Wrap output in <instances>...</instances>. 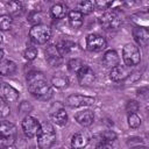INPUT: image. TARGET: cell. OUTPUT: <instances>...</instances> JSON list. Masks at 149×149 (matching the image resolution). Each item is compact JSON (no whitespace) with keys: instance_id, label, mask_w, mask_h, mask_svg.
Listing matches in <instances>:
<instances>
[{"instance_id":"obj_1","label":"cell","mask_w":149,"mask_h":149,"mask_svg":"<svg viewBox=\"0 0 149 149\" xmlns=\"http://www.w3.org/2000/svg\"><path fill=\"white\" fill-rule=\"evenodd\" d=\"M27 86L30 94L38 100L48 101L52 97V87L41 71H33L27 74Z\"/></svg>"},{"instance_id":"obj_2","label":"cell","mask_w":149,"mask_h":149,"mask_svg":"<svg viewBox=\"0 0 149 149\" xmlns=\"http://www.w3.org/2000/svg\"><path fill=\"white\" fill-rule=\"evenodd\" d=\"M36 137L40 149H49L56 142V130L50 122L41 123V130Z\"/></svg>"},{"instance_id":"obj_3","label":"cell","mask_w":149,"mask_h":149,"mask_svg":"<svg viewBox=\"0 0 149 149\" xmlns=\"http://www.w3.org/2000/svg\"><path fill=\"white\" fill-rule=\"evenodd\" d=\"M122 16L118 10H106L99 17L100 26L106 30H116L122 24Z\"/></svg>"},{"instance_id":"obj_4","label":"cell","mask_w":149,"mask_h":149,"mask_svg":"<svg viewBox=\"0 0 149 149\" xmlns=\"http://www.w3.org/2000/svg\"><path fill=\"white\" fill-rule=\"evenodd\" d=\"M122 59L127 68L137 65L141 62V54L137 45L134 43H127L122 48Z\"/></svg>"},{"instance_id":"obj_5","label":"cell","mask_w":149,"mask_h":149,"mask_svg":"<svg viewBox=\"0 0 149 149\" xmlns=\"http://www.w3.org/2000/svg\"><path fill=\"white\" fill-rule=\"evenodd\" d=\"M29 37L36 44H45L51 37V28L42 23L33 26L29 30Z\"/></svg>"},{"instance_id":"obj_6","label":"cell","mask_w":149,"mask_h":149,"mask_svg":"<svg viewBox=\"0 0 149 149\" xmlns=\"http://www.w3.org/2000/svg\"><path fill=\"white\" fill-rule=\"evenodd\" d=\"M16 140V127L9 121H0V143L8 147L13 146Z\"/></svg>"},{"instance_id":"obj_7","label":"cell","mask_w":149,"mask_h":149,"mask_svg":"<svg viewBox=\"0 0 149 149\" xmlns=\"http://www.w3.org/2000/svg\"><path fill=\"white\" fill-rule=\"evenodd\" d=\"M21 127H22V130H23L24 136L34 139V137H36L38 135V133L41 130V122L36 118L30 116V115H27L22 120Z\"/></svg>"},{"instance_id":"obj_8","label":"cell","mask_w":149,"mask_h":149,"mask_svg":"<svg viewBox=\"0 0 149 149\" xmlns=\"http://www.w3.org/2000/svg\"><path fill=\"white\" fill-rule=\"evenodd\" d=\"M95 102V99L93 97L83 95V94H70L65 99V105L70 108H78L84 106H91Z\"/></svg>"},{"instance_id":"obj_9","label":"cell","mask_w":149,"mask_h":149,"mask_svg":"<svg viewBox=\"0 0 149 149\" xmlns=\"http://www.w3.org/2000/svg\"><path fill=\"white\" fill-rule=\"evenodd\" d=\"M49 115H50L51 121L54 123H56L57 126H64L68 121V114L65 112L64 106L61 102H55L50 107Z\"/></svg>"},{"instance_id":"obj_10","label":"cell","mask_w":149,"mask_h":149,"mask_svg":"<svg viewBox=\"0 0 149 149\" xmlns=\"http://www.w3.org/2000/svg\"><path fill=\"white\" fill-rule=\"evenodd\" d=\"M107 47V41L104 36L99 34H90L86 37V48L90 51L98 52L102 51Z\"/></svg>"},{"instance_id":"obj_11","label":"cell","mask_w":149,"mask_h":149,"mask_svg":"<svg viewBox=\"0 0 149 149\" xmlns=\"http://www.w3.org/2000/svg\"><path fill=\"white\" fill-rule=\"evenodd\" d=\"M19 99V91L12 85L0 81V100L6 102H14Z\"/></svg>"},{"instance_id":"obj_12","label":"cell","mask_w":149,"mask_h":149,"mask_svg":"<svg viewBox=\"0 0 149 149\" xmlns=\"http://www.w3.org/2000/svg\"><path fill=\"white\" fill-rule=\"evenodd\" d=\"M44 56H45V61L48 62V64L54 68L59 66L63 62V59L56 48V44H49L44 49Z\"/></svg>"},{"instance_id":"obj_13","label":"cell","mask_w":149,"mask_h":149,"mask_svg":"<svg viewBox=\"0 0 149 149\" xmlns=\"http://www.w3.org/2000/svg\"><path fill=\"white\" fill-rule=\"evenodd\" d=\"M77 79L78 83L81 86H90L94 83L95 80V73L94 71L88 66V65H84L77 73Z\"/></svg>"},{"instance_id":"obj_14","label":"cell","mask_w":149,"mask_h":149,"mask_svg":"<svg viewBox=\"0 0 149 149\" xmlns=\"http://www.w3.org/2000/svg\"><path fill=\"white\" fill-rule=\"evenodd\" d=\"M129 68H127L126 65H116L109 71V78L115 83L125 81L129 77Z\"/></svg>"},{"instance_id":"obj_15","label":"cell","mask_w":149,"mask_h":149,"mask_svg":"<svg viewBox=\"0 0 149 149\" xmlns=\"http://www.w3.org/2000/svg\"><path fill=\"white\" fill-rule=\"evenodd\" d=\"M133 37L135 42L141 47H147L149 43V30L147 27L137 26L133 29Z\"/></svg>"},{"instance_id":"obj_16","label":"cell","mask_w":149,"mask_h":149,"mask_svg":"<svg viewBox=\"0 0 149 149\" xmlns=\"http://www.w3.org/2000/svg\"><path fill=\"white\" fill-rule=\"evenodd\" d=\"M74 120L83 127H88L94 121V113L91 109H83L74 114Z\"/></svg>"},{"instance_id":"obj_17","label":"cell","mask_w":149,"mask_h":149,"mask_svg":"<svg viewBox=\"0 0 149 149\" xmlns=\"http://www.w3.org/2000/svg\"><path fill=\"white\" fill-rule=\"evenodd\" d=\"M119 55L115 50H107L105 54H104V57H102V64L105 65V68H114L116 65H119Z\"/></svg>"},{"instance_id":"obj_18","label":"cell","mask_w":149,"mask_h":149,"mask_svg":"<svg viewBox=\"0 0 149 149\" xmlns=\"http://www.w3.org/2000/svg\"><path fill=\"white\" fill-rule=\"evenodd\" d=\"M88 137L83 133H76L71 137V148L72 149H84L88 144Z\"/></svg>"},{"instance_id":"obj_19","label":"cell","mask_w":149,"mask_h":149,"mask_svg":"<svg viewBox=\"0 0 149 149\" xmlns=\"http://www.w3.org/2000/svg\"><path fill=\"white\" fill-rule=\"evenodd\" d=\"M6 8L9 16H20L24 12V5L21 1H7Z\"/></svg>"},{"instance_id":"obj_20","label":"cell","mask_w":149,"mask_h":149,"mask_svg":"<svg viewBox=\"0 0 149 149\" xmlns=\"http://www.w3.org/2000/svg\"><path fill=\"white\" fill-rule=\"evenodd\" d=\"M68 6L65 3H55L51 8H50V15L52 16V19L56 20H61L63 17H65L68 15Z\"/></svg>"},{"instance_id":"obj_21","label":"cell","mask_w":149,"mask_h":149,"mask_svg":"<svg viewBox=\"0 0 149 149\" xmlns=\"http://www.w3.org/2000/svg\"><path fill=\"white\" fill-rule=\"evenodd\" d=\"M16 71V64L9 59L0 61V76H12Z\"/></svg>"},{"instance_id":"obj_22","label":"cell","mask_w":149,"mask_h":149,"mask_svg":"<svg viewBox=\"0 0 149 149\" xmlns=\"http://www.w3.org/2000/svg\"><path fill=\"white\" fill-rule=\"evenodd\" d=\"M76 43H73L72 41H69V40H63V41H59L57 44H56V48L61 55V57L63 58V56L65 55H69L74 48H76Z\"/></svg>"},{"instance_id":"obj_23","label":"cell","mask_w":149,"mask_h":149,"mask_svg":"<svg viewBox=\"0 0 149 149\" xmlns=\"http://www.w3.org/2000/svg\"><path fill=\"white\" fill-rule=\"evenodd\" d=\"M84 15L81 13H79L78 10H70L68 13V20H69V23L72 28L77 29V28H80L84 20H83Z\"/></svg>"},{"instance_id":"obj_24","label":"cell","mask_w":149,"mask_h":149,"mask_svg":"<svg viewBox=\"0 0 149 149\" xmlns=\"http://www.w3.org/2000/svg\"><path fill=\"white\" fill-rule=\"evenodd\" d=\"M51 85L58 90H64L69 86V78L63 73H57L51 78Z\"/></svg>"},{"instance_id":"obj_25","label":"cell","mask_w":149,"mask_h":149,"mask_svg":"<svg viewBox=\"0 0 149 149\" xmlns=\"http://www.w3.org/2000/svg\"><path fill=\"white\" fill-rule=\"evenodd\" d=\"M15 143H16V149H35L36 148V144L33 141V139L27 136L19 137V139L16 137Z\"/></svg>"},{"instance_id":"obj_26","label":"cell","mask_w":149,"mask_h":149,"mask_svg":"<svg viewBox=\"0 0 149 149\" xmlns=\"http://www.w3.org/2000/svg\"><path fill=\"white\" fill-rule=\"evenodd\" d=\"M79 13H81L83 15H87L91 14L94 10V1H90V0H83L80 2L77 3V9Z\"/></svg>"},{"instance_id":"obj_27","label":"cell","mask_w":149,"mask_h":149,"mask_svg":"<svg viewBox=\"0 0 149 149\" xmlns=\"http://www.w3.org/2000/svg\"><path fill=\"white\" fill-rule=\"evenodd\" d=\"M85 64H84V62L80 59V58H71L69 62H68V64H66V66H68V70L70 71V72H72V73H78V71L84 66Z\"/></svg>"},{"instance_id":"obj_28","label":"cell","mask_w":149,"mask_h":149,"mask_svg":"<svg viewBox=\"0 0 149 149\" xmlns=\"http://www.w3.org/2000/svg\"><path fill=\"white\" fill-rule=\"evenodd\" d=\"M13 24V19L8 14H1L0 15V30H9Z\"/></svg>"},{"instance_id":"obj_29","label":"cell","mask_w":149,"mask_h":149,"mask_svg":"<svg viewBox=\"0 0 149 149\" xmlns=\"http://www.w3.org/2000/svg\"><path fill=\"white\" fill-rule=\"evenodd\" d=\"M127 121H128V126L133 129L135 128H139L141 126V118L137 115V113H129L128 114V118H127Z\"/></svg>"},{"instance_id":"obj_30","label":"cell","mask_w":149,"mask_h":149,"mask_svg":"<svg viewBox=\"0 0 149 149\" xmlns=\"http://www.w3.org/2000/svg\"><path fill=\"white\" fill-rule=\"evenodd\" d=\"M37 54H38L37 48L30 45V47H28V48L24 50L23 56H24V58H26L27 61H34V59L37 57Z\"/></svg>"},{"instance_id":"obj_31","label":"cell","mask_w":149,"mask_h":149,"mask_svg":"<svg viewBox=\"0 0 149 149\" xmlns=\"http://www.w3.org/2000/svg\"><path fill=\"white\" fill-rule=\"evenodd\" d=\"M28 22L31 23L33 26H36V24H41V20H42V14L41 12H31L29 15H28Z\"/></svg>"},{"instance_id":"obj_32","label":"cell","mask_w":149,"mask_h":149,"mask_svg":"<svg viewBox=\"0 0 149 149\" xmlns=\"http://www.w3.org/2000/svg\"><path fill=\"white\" fill-rule=\"evenodd\" d=\"M139 109H140V104L137 101H135V100L127 101V104H126V111H127L128 114L129 113H136Z\"/></svg>"},{"instance_id":"obj_33","label":"cell","mask_w":149,"mask_h":149,"mask_svg":"<svg viewBox=\"0 0 149 149\" xmlns=\"http://www.w3.org/2000/svg\"><path fill=\"white\" fill-rule=\"evenodd\" d=\"M9 113H10V107H9L8 102L0 100V119L8 116Z\"/></svg>"},{"instance_id":"obj_34","label":"cell","mask_w":149,"mask_h":149,"mask_svg":"<svg viewBox=\"0 0 149 149\" xmlns=\"http://www.w3.org/2000/svg\"><path fill=\"white\" fill-rule=\"evenodd\" d=\"M113 5V1H105V0H97L94 1V9H100V10H105L108 9L111 6Z\"/></svg>"},{"instance_id":"obj_35","label":"cell","mask_w":149,"mask_h":149,"mask_svg":"<svg viewBox=\"0 0 149 149\" xmlns=\"http://www.w3.org/2000/svg\"><path fill=\"white\" fill-rule=\"evenodd\" d=\"M102 139H104V142H108L111 143L112 141H114L116 139V134L112 130H106L104 134H102Z\"/></svg>"},{"instance_id":"obj_36","label":"cell","mask_w":149,"mask_h":149,"mask_svg":"<svg viewBox=\"0 0 149 149\" xmlns=\"http://www.w3.org/2000/svg\"><path fill=\"white\" fill-rule=\"evenodd\" d=\"M31 109H33V106L29 102H27V101H22L20 104V106H19L20 113H29Z\"/></svg>"},{"instance_id":"obj_37","label":"cell","mask_w":149,"mask_h":149,"mask_svg":"<svg viewBox=\"0 0 149 149\" xmlns=\"http://www.w3.org/2000/svg\"><path fill=\"white\" fill-rule=\"evenodd\" d=\"M95 149H114V148H113L112 143H108V142H101V143H99V144L95 147Z\"/></svg>"},{"instance_id":"obj_38","label":"cell","mask_w":149,"mask_h":149,"mask_svg":"<svg viewBox=\"0 0 149 149\" xmlns=\"http://www.w3.org/2000/svg\"><path fill=\"white\" fill-rule=\"evenodd\" d=\"M147 93H148V87H142V88H139L137 90V94L146 98L147 97Z\"/></svg>"},{"instance_id":"obj_39","label":"cell","mask_w":149,"mask_h":149,"mask_svg":"<svg viewBox=\"0 0 149 149\" xmlns=\"http://www.w3.org/2000/svg\"><path fill=\"white\" fill-rule=\"evenodd\" d=\"M132 149H148V147L147 146H136V147H133Z\"/></svg>"},{"instance_id":"obj_40","label":"cell","mask_w":149,"mask_h":149,"mask_svg":"<svg viewBox=\"0 0 149 149\" xmlns=\"http://www.w3.org/2000/svg\"><path fill=\"white\" fill-rule=\"evenodd\" d=\"M2 58H3V50L0 48V61H1Z\"/></svg>"},{"instance_id":"obj_41","label":"cell","mask_w":149,"mask_h":149,"mask_svg":"<svg viewBox=\"0 0 149 149\" xmlns=\"http://www.w3.org/2000/svg\"><path fill=\"white\" fill-rule=\"evenodd\" d=\"M1 41H2V36L0 35V43H1Z\"/></svg>"}]
</instances>
